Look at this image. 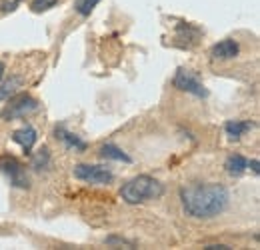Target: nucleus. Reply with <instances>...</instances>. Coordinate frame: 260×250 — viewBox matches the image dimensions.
Returning <instances> with one entry per match:
<instances>
[{"mask_svg": "<svg viewBox=\"0 0 260 250\" xmlns=\"http://www.w3.org/2000/svg\"><path fill=\"white\" fill-rule=\"evenodd\" d=\"M106 244H122V246H134L132 242L124 240V238H116V236H110V238H106Z\"/></svg>", "mask_w": 260, "mask_h": 250, "instance_id": "f3484780", "label": "nucleus"}, {"mask_svg": "<svg viewBox=\"0 0 260 250\" xmlns=\"http://www.w3.org/2000/svg\"><path fill=\"white\" fill-rule=\"evenodd\" d=\"M18 2H20V0H12V2H4V4H2V10H4V12H8V10H14V6H16Z\"/></svg>", "mask_w": 260, "mask_h": 250, "instance_id": "a211bd4d", "label": "nucleus"}, {"mask_svg": "<svg viewBox=\"0 0 260 250\" xmlns=\"http://www.w3.org/2000/svg\"><path fill=\"white\" fill-rule=\"evenodd\" d=\"M36 110H38V100L28 96V94H20V96L12 98L10 104L2 110V118H6V120L26 118L28 114H32Z\"/></svg>", "mask_w": 260, "mask_h": 250, "instance_id": "20e7f679", "label": "nucleus"}, {"mask_svg": "<svg viewBox=\"0 0 260 250\" xmlns=\"http://www.w3.org/2000/svg\"><path fill=\"white\" fill-rule=\"evenodd\" d=\"M54 134H56V138H58L60 142H64L66 148H70V150H74V152H82V150H86V142H84L80 136L68 132L64 126H56Z\"/></svg>", "mask_w": 260, "mask_h": 250, "instance_id": "1a4fd4ad", "label": "nucleus"}, {"mask_svg": "<svg viewBox=\"0 0 260 250\" xmlns=\"http://www.w3.org/2000/svg\"><path fill=\"white\" fill-rule=\"evenodd\" d=\"M74 178L88 182V184H110L114 180V174L110 168L100 164H76L72 170Z\"/></svg>", "mask_w": 260, "mask_h": 250, "instance_id": "7ed1b4c3", "label": "nucleus"}, {"mask_svg": "<svg viewBox=\"0 0 260 250\" xmlns=\"http://www.w3.org/2000/svg\"><path fill=\"white\" fill-rule=\"evenodd\" d=\"M100 154L106 158V160H118V162H126V164L132 162V158L124 150H120L118 146H114V144H104L100 148Z\"/></svg>", "mask_w": 260, "mask_h": 250, "instance_id": "f8f14e48", "label": "nucleus"}, {"mask_svg": "<svg viewBox=\"0 0 260 250\" xmlns=\"http://www.w3.org/2000/svg\"><path fill=\"white\" fill-rule=\"evenodd\" d=\"M224 168H226V172L230 176H240L248 168V160L242 157V154H232V157L226 158Z\"/></svg>", "mask_w": 260, "mask_h": 250, "instance_id": "9b49d317", "label": "nucleus"}, {"mask_svg": "<svg viewBox=\"0 0 260 250\" xmlns=\"http://www.w3.org/2000/svg\"><path fill=\"white\" fill-rule=\"evenodd\" d=\"M4 70H6V68H4V63H0V80H2V76H4Z\"/></svg>", "mask_w": 260, "mask_h": 250, "instance_id": "412c9836", "label": "nucleus"}, {"mask_svg": "<svg viewBox=\"0 0 260 250\" xmlns=\"http://www.w3.org/2000/svg\"><path fill=\"white\" fill-rule=\"evenodd\" d=\"M58 0H32V10L34 12H42V10H48L56 4Z\"/></svg>", "mask_w": 260, "mask_h": 250, "instance_id": "dca6fc26", "label": "nucleus"}, {"mask_svg": "<svg viewBox=\"0 0 260 250\" xmlns=\"http://www.w3.org/2000/svg\"><path fill=\"white\" fill-rule=\"evenodd\" d=\"M174 86H176L178 90H182V92L194 94L198 98H206V96H208L206 86L198 80V76H196L192 70L180 68V70L176 72V76H174Z\"/></svg>", "mask_w": 260, "mask_h": 250, "instance_id": "423d86ee", "label": "nucleus"}, {"mask_svg": "<svg viewBox=\"0 0 260 250\" xmlns=\"http://www.w3.org/2000/svg\"><path fill=\"white\" fill-rule=\"evenodd\" d=\"M164 194V186L152 176L148 174H140L130 178L126 184L120 188V196L126 204H142L154 198H160Z\"/></svg>", "mask_w": 260, "mask_h": 250, "instance_id": "f03ea898", "label": "nucleus"}, {"mask_svg": "<svg viewBox=\"0 0 260 250\" xmlns=\"http://www.w3.org/2000/svg\"><path fill=\"white\" fill-rule=\"evenodd\" d=\"M252 128H254V122H250V120H228L224 124V132L230 140H238Z\"/></svg>", "mask_w": 260, "mask_h": 250, "instance_id": "9d476101", "label": "nucleus"}, {"mask_svg": "<svg viewBox=\"0 0 260 250\" xmlns=\"http://www.w3.org/2000/svg\"><path fill=\"white\" fill-rule=\"evenodd\" d=\"M238 52H240L238 42L232 40V38H224V40H220L218 44L212 46L210 56H212L214 60H232V58L238 56Z\"/></svg>", "mask_w": 260, "mask_h": 250, "instance_id": "0eeeda50", "label": "nucleus"}, {"mask_svg": "<svg viewBox=\"0 0 260 250\" xmlns=\"http://www.w3.org/2000/svg\"><path fill=\"white\" fill-rule=\"evenodd\" d=\"M206 250H230V246L226 244H208V246H204Z\"/></svg>", "mask_w": 260, "mask_h": 250, "instance_id": "6ab92c4d", "label": "nucleus"}, {"mask_svg": "<svg viewBox=\"0 0 260 250\" xmlns=\"http://www.w3.org/2000/svg\"><path fill=\"white\" fill-rule=\"evenodd\" d=\"M100 0H74V10L80 16H90V12L96 8V4Z\"/></svg>", "mask_w": 260, "mask_h": 250, "instance_id": "2eb2a0df", "label": "nucleus"}, {"mask_svg": "<svg viewBox=\"0 0 260 250\" xmlns=\"http://www.w3.org/2000/svg\"><path fill=\"white\" fill-rule=\"evenodd\" d=\"M20 86H22V78L20 76H10L8 80H4L0 84V100H8L12 94L18 92Z\"/></svg>", "mask_w": 260, "mask_h": 250, "instance_id": "ddd939ff", "label": "nucleus"}, {"mask_svg": "<svg viewBox=\"0 0 260 250\" xmlns=\"http://www.w3.org/2000/svg\"><path fill=\"white\" fill-rule=\"evenodd\" d=\"M0 170L10 178V184H12V186H16V188L30 186V180H28V176H26L24 166H22L14 157L6 154V157L0 158Z\"/></svg>", "mask_w": 260, "mask_h": 250, "instance_id": "39448f33", "label": "nucleus"}, {"mask_svg": "<svg viewBox=\"0 0 260 250\" xmlns=\"http://www.w3.org/2000/svg\"><path fill=\"white\" fill-rule=\"evenodd\" d=\"M248 166H250V168H252V172H254V174H256V176H258V172H260V164H258V160H250V162H248Z\"/></svg>", "mask_w": 260, "mask_h": 250, "instance_id": "aec40b11", "label": "nucleus"}, {"mask_svg": "<svg viewBox=\"0 0 260 250\" xmlns=\"http://www.w3.org/2000/svg\"><path fill=\"white\" fill-rule=\"evenodd\" d=\"M30 154H32V160H30V166H32V168H36V170H42V168H46V166H48V162H50L48 148H40V150L30 152Z\"/></svg>", "mask_w": 260, "mask_h": 250, "instance_id": "4468645a", "label": "nucleus"}, {"mask_svg": "<svg viewBox=\"0 0 260 250\" xmlns=\"http://www.w3.org/2000/svg\"><path fill=\"white\" fill-rule=\"evenodd\" d=\"M36 138H38V134H36V130L32 126H24V128H18V130L12 132V140L16 144H20L26 154H30L32 146L36 144Z\"/></svg>", "mask_w": 260, "mask_h": 250, "instance_id": "6e6552de", "label": "nucleus"}, {"mask_svg": "<svg viewBox=\"0 0 260 250\" xmlns=\"http://www.w3.org/2000/svg\"><path fill=\"white\" fill-rule=\"evenodd\" d=\"M180 200L188 216L214 218L228 208L230 194L224 184H216V182L188 184L180 188Z\"/></svg>", "mask_w": 260, "mask_h": 250, "instance_id": "f257e3e1", "label": "nucleus"}]
</instances>
